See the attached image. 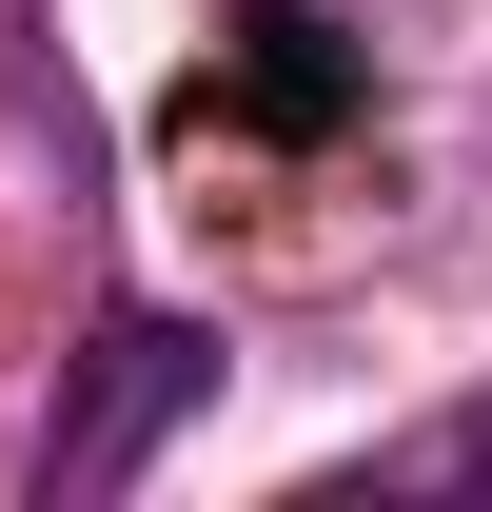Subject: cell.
Listing matches in <instances>:
<instances>
[{"instance_id": "cell-1", "label": "cell", "mask_w": 492, "mask_h": 512, "mask_svg": "<svg viewBox=\"0 0 492 512\" xmlns=\"http://www.w3.org/2000/svg\"><path fill=\"white\" fill-rule=\"evenodd\" d=\"M197 394H217V335H197V316H99V355H79V394H60V434H40V512L138 493V453L178 434Z\"/></svg>"}, {"instance_id": "cell-2", "label": "cell", "mask_w": 492, "mask_h": 512, "mask_svg": "<svg viewBox=\"0 0 492 512\" xmlns=\"http://www.w3.org/2000/svg\"><path fill=\"white\" fill-rule=\"evenodd\" d=\"M335 119H355V40L315 0H256L237 40L178 79V138H335Z\"/></svg>"}, {"instance_id": "cell-3", "label": "cell", "mask_w": 492, "mask_h": 512, "mask_svg": "<svg viewBox=\"0 0 492 512\" xmlns=\"http://www.w3.org/2000/svg\"><path fill=\"white\" fill-rule=\"evenodd\" d=\"M473 473H492V394L473 414H414V434L374 453V493H473Z\"/></svg>"}]
</instances>
